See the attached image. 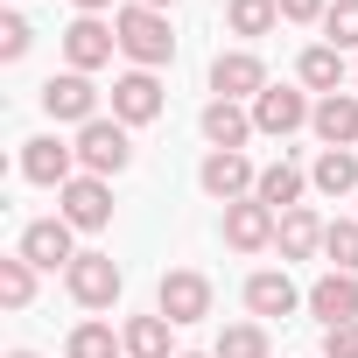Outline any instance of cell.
Masks as SVG:
<instances>
[{
    "label": "cell",
    "mask_w": 358,
    "mask_h": 358,
    "mask_svg": "<svg viewBox=\"0 0 358 358\" xmlns=\"http://www.w3.org/2000/svg\"><path fill=\"white\" fill-rule=\"evenodd\" d=\"M302 302H309V316H316L323 330H337V323H358V274H337V267H330V274H323V281H316Z\"/></svg>",
    "instance_id": "8fae6325"
},
{
    "label": "cell",
    "mask_w": 358,
    "mask_h": 358,
    "mask_svg": "<svg viewBox=\"0 0 358 358\" xmlns=\"http://www.w3.org/2000/svg\"><path fill=\"white\" fill-rule=\"evenodd\" d=\"M78 162H85V176H120L127 162H134V141H127V127L120 120H92V127H78Z\"/></svg>",
    "instance_id": "7a4b0ae2"
},
{
    "label": "cell",
    "mask_w": 358,
    "mask_h": 358,
    "mask_svg": "<svg viewBox=\"0 0 358 358\" xmlns=\"http://www.w3.org/2000/svg\"><path fill=\"white\" fill-rule=\"evenodd\" d=\"M169 316H134L127 330H120V344H127V358H169Z\"/></svg>",
    "instance_id": "603a6c76"
},
{
    "label": "cell",
    "mask_w": 358,
    "mask_h": 358,
    "mask_svg": "<svg viewBox=\"0 0 358 358\" xmlns=\"http://www.w3.org/2000/svg\"><path fill=\"white\" fill-rule=\"evenodd\" d=\"M211 92H218V99H232V106H239V99H260V92H267L260 57H253V50H225V57L211 64Z\"/></svg>",
    "instance_id": "4fadbf2b"
},
{
    "label": "cell",
    "mask_w": 358,
    "mask_h": 358,
    "mask_svg": "<svg viewBox=\"0 0 358 358\" xmlns=\"http://www.w3.org/2000/svg\"><path fill=\"white\" fill-rule=\"evenodd\" d=\"M309 113H316V106H309L302 92H288V85H267V92L253 99V127H260V134H274V141H281V134H295V127H309Z\"/></svg>",
    "instance_id": "5bb4252c"
},
{
    "label": "cell",
    "mask_w": 358,
    "mask_h": 358,
    "mask_svg": "<svg viewBox=\"0 0 358 358\" xmlns=\"http://www.w3.org/2000/svg\"><path fill=\"white\" fill-rule=\"evenodd\" d=\"M8 358H36V351H8Z\"/></svg>",
    "instance_id": "e575fe53"
},
{
    "label": "cell",
    "mask_w": 358,
    "mask_h": 358,
    "mask_svg": "<svg viewBox=\"0 0 358 358\" xmlns=\"http://www.w3.org/2000/svg\"><path fill=\"white\" fill-rule=\"evenodd\" d=\"M57 218L64 225H78V232H99V225H113V190H106V176H71V183L57 190Z\"/></svg>",
    "instance_id": "277c9868"
},
{
    "label": "cell",
    "mask_w": 358,
    "mask_h": 358,
    "mask_svg": "<svg viewBox=\"0 0 358 358\" xmlns=\"http://www.w3.org/2000/svg\"><path fill=\"white\" fill-rule=\"evenodd\" d=\"M274 211L260 204V197H239V204H225V246L232 253H260V246H274Z\"/></svg>",
    "instance_id": "30bf717a"
},
{
    "label": "cell",
    "mask_w": 358,
    "mask_h": 358,
    "mask_svg": "<svg viewBox=\"0 0 358 358\" xmlns=\"http://www.w3.org/2000/svg\"><path fill=\"white\" fill-rule=\"evenodd\" d=\"M113 50H120V36L99 22V15H78L71 29H64V57H71V71H99V64H113Z\"/></svg>",
    "instance_id": "52a82bcc"
},
{
    "label": "cell",
    "mask_w": 358,
    "mask_h": 358,
    "mask_svg": "<svg viewBox=\"0 0 358 358\" xmlns=\"http://www.w3.org/2000/svg\"><path fill=\"white\" fill-rule=\"evenodd\" d=\"M64 351H71V358H120V351H127V344H120V337H113V323H78V330H71V344H64Z\"/></svg>",
    "instance_id": "484cf974"
},
{
    "label": "cell",
    "mask_w": 358,
    "mask_h": 358,
    "mask_svg": "<svg viewBox=\"0 0 358 358\" xmlns=\"http://www.w3.org/2000/svg\"><path fill=\"white\" fill-rule=\"evenodd\" d=\"M323 358H358V323H337V330H323Z\"/></svg>",
    "instance_id": "4dcf8cb0"
},
{
    "label": "cell",
    "mask_w": 358,
    "mask_h": 358,
    "mask_svg": "<svg viewBox=\"0 0 358 358\" xmlns=\"http://www.w3.org/2000/svg\"><path fill=\"white\" fill-rule=\"evenodd\" d=\"M211 358H267V330L260 323H225Z\"/></svg>",
    "instance_id": "4316f807"
},
{
    "label": "cell",
    "mask_w": 358,
    "mask_h": 358,
    "mask_svg": "<svg viewBox=\"0 0 358 358\" xmlns=\"http://www.w3.org/2000/svg\"><path fill=\"white\" fill-rule=\"evenodd\" d=\"M43 113H50V120H78V127H92V120H99V92H92V78H85V71L50 78V85H43Z\"/></svg>",
    "instance_id": "ba28073f"
},
{
    "label": "cell",
    "mask_w": 358,
    "mask_h": 358,
    "mask_svg": "<svg viewBox=\"0 0 358 358\" xmlns=\"http://www.w3.org/2000/svg\"><path fill=\"white\" fill-rule=\"evenodd\" d=\"M225 22H232V36H267L281 22V0H225Z\"/></svg>",
    "instance_id": "cb8c5ba5"
},
{
    "label": "cell",
    "mask_w": 358,
    "mask_h": 358,
    "mask_svg": "<svg viewBox=\"0 0 358 358\" xmlns=\"http://www.w3.org/2000/svg\"><path fill=\"white\" fill-rule=\"evenodd\" d=\"M330 8H323V0H281V22H323Z\"/></svg>",
    "instance_id": "1f68e13d"
},
{
    "label": "cell",
    "mask_w": 358,
    "mask_h": 358,
    "mask_svg": "<svg viewBox=\"0 0 358 358\" xmlns=\"http://www.w3.org/2000/svg\"><path fill=\"white\" fill-rule=\"evenodd\" d=\"M141 8H176V0H141Z\"/></svg>",
    "instance_id": "836d02e7"
},
{
    "label": "cell",
    "mask_w": 358,
    "mask_h": 358,
    "mask_svg": "<svg viewBox=\"0 0 358 358\" xmlns=\"http://www.w3.org/2000/svg\"><path fill=\"white\" fill-rule=\"evenodd\" d=\"M295 302H302V295H295L288 274H253V281H246V309H253V316H295Z\"/></svg>",
    "instance_id": "7402d4cb"
},
{
    "label": "cell",
    "mask_w": 358,
    "mask_h": 358,
    "mask_svg": "<svg viewBox=\"0 0 358 358\" xmlns=\"http://www.w3.org/2000/svg\"><path fill=\"white\" fill-rule=\"evenodd\" d=\"M99 8H113V0H78V15H99Z\"/></svg>",
    "instance_id": "d6a6232c"
},
{
    "label": "cell",
    "mask_w": 358,
    "mask_h": 358,
    "mask_svg": "<svg viewBox=\"0 0 358 358\" xmlns=\"http://www.w3.org/2000/svg\"><path fill=\"white\" fill-rule=\"evenodd\" d=\"M113 36H120V50H127L141 71H155V64H169V57H176L169 15H162V8H141V0H127V8L113 15Z\"/></svg>",
    "instance_id": "6da1fadb"
},
{
    "label": "cell",
    "mask_w": 358,
    "mask_h": 358,
    "mask_svg": "<svg viewBox=\"0 0 358 358\" xmlns=\"http://www.w3.org/2000/svg\"><path fill=\"white\" fill-rule=\"evenodd\" d=\"M155 316H169V323H204V316H211V281H204L197 267L162 274V288H155Z\"/></svg>",
    "instance_id": "3957f363"
},
{
    "label": "cell",
    "mask_w": 358,
    "mask_h": 358,
    "mask_svg": "<svg viewBox=\"0 0 358 358\" xmlns=\"http://www.w3.org/2000/svg\"><path fill=\"white\" fill-rule=\"evenodd\" d=\"M309 183H316L323 197H351V190H358V155H351V148H323L316 169H309Z\"/></svg>",
    "instance_id": "ffe728a7"
},
{
    "label": "cell",
    "mask_w": 358,
    "mask_h": 358,
    "mask_svg": "<svg viewBox=\"0 0 358 358\" xmlns=\"http://www.w3.org/2000/svg\"><path fill=\"white\" fill-rule=\"evenodd\" d=\"M323 36L337 50H358V0H330V15H323Z\"/></svg>",
    "instance_id": "f1b7e54d"
},
{
    "label": "cell",
    "mask_w": 358,
    "mask_h": 358,
    "mask_svg": "<svg viewBox=\"0 0 358 358\" xmlns=\"http://www.w3.org/2000/svg\"><path fill=\"white\" fill-rule=\"evenodd\" d=\"M0 57H8V64H22V57H29V22H22V15L0 22Z\"/></svg>",
    "instance_id": "f546056e"
},
{
    "label": "cell",
    "mask_w": 358,
    "mask_h": 358,
    "mask_svg": "<svg viewBox=\"0 0 358 358\" xmlns=\"http://www.w3.org/2000/svg\"><path fill=\"white\" fill-rule=\"evenodd\" d=\"M64 281H71V295H78L85 309H113V302H120V267H113V253H78V260L64 267Z\"/></svg>",
    "instance_id": "5b68a950"
},
{
    "label": "cell",
    "mask_w": 358,
    "mask_h": 358,
    "mask_svg": "<svg viewBox=\"0 0 358 358\" xmlns=\"http://www.w3.org/2000/svg\"><path fill=\"white\" fill-rule=\"evenodd\" d=\"M22 176H29V183H43V190H64L71 176H78V148H64L57 134H43V141L22 148Z\"/></svg>",
    "instance_id": "7c38bea8"
},
{
    "label": "cell",
    "mask_w": 358,
    "mask_h": 358,
    "mask_svg": "<svg viewBox=\"0 0 358 358\" xmlns=\"http://www.w3.org/2000/svg\"><path fill=\"white\" fill-rule=\"evenodd\" d=\"M323 218L309 211V204H295V211H281V225H274V246H281V260H309V253H323Z\"/></svg>",
    "instance_id": "e0dca14e"
},
{
    "label": "cell",
    "mask_w": 358,
    "mask_h": 358,
    "mask_svg": "<svg viewBox=\"0 0 358 358\" xmlns=\"http://www.w3.org/2000/svg\"><path fill=\"white\" fill-rule=\"evenodd\" d=\"M295 78H302L309 92H323V99H330V92L344 85V50H337V43H316V50H302Z\"/></svg>",
    "instance_id": "44dd1931"
},
{
    "label": "cell",
    "mask_w": 358,
    "mask_h": 358,
    "mask_svg": "<svg viewBox=\"0 0 358 358\" xmlns=\"http://www.w3.org/2000/svg\"><path fill=\"white\" fill-rule=\"evenodd\" d=\"M183 358H197V351H183Z\"/></svg>",
    "instance_id": "d590c367"
},
{
    "label": "cell",
    "mask_w": 358,
    "mask_h": 358,
    "mask_svg": "<svg viewBox=\"0 0 358 358\" xmlns=\"http://www.w3.org/2000/svg\"><path fill=\"white\" fill-rule=\"evenodd\" d=\"M302 183H309V176H302L295 162H267V169H260V183H253V197L281 218V211H295V204H302Z\"/></svg>",
    "instance_id": "d6986e66"
},
{
    "label": "cell",
    "mask_w": 358,
    "mask_h": 358,
    "mask_svg": "<svg viewBox=\"0 0 358 358\" xmlns=\"http://www.w3.org/2000/svg\"><path fill=\"white\" fill-rule=\"evenodd\" d=\"M323 260H330L337 274H358V218H337V225L323 232Z\"/></svg>",
    "instance_id": "d4e9b609"
},
{
    "label": "cell",
    "mask_w": 358,
    "mask_h": 358,
    "mask_svg": "<svg viewBox=\"0 0 358 358\" xmlns=\"http://www.w3.org/2000/svg\"><path fill=\"white\" fill-rule=\"evenodd\" d=\"M29 295H36V267L15 253V260H0V302L8 309H29Z\"/></svg>",
    "instance_id": "83f0119b"
},
{
    "label": "cell",
    "mask_w": 358,
    "mask_h": 358,
    "mask_svg": "<svg viewBox=\"0 0 358 358\" xmlns=\"http://www.w3.org/2000/svg\"><path fill=\"white\" fill-rule=\"evenodd\" d=\"M253 134H260V127H253L246 106H232V99H211V106H204V141H211V148H232V155H239Z\"/></svg>",
    "instance_id": "ac0fdd59"
},
{
    "label": "cell",
    "mask_w": 358,
    "mask_h": 358,
    "mask_svg": "<svg viewBox=\"0 0 358 358\" xmlns=\"http://www.w3.org/2000/svg\"><path fill=\"white\" fill-rule=\"evenodd\" d=\"M309 127H316L323 148H351V141H358V92H330V99H316Z\"/></svg>",
    "instance_id": "2e32d148"
},
{
    "label": "cell",
    "mask_w": 358,
    "mask_h": 358,
    "mask_svg": "<svg viewBox=\"0 0 358 358\" xmlns=\"http://www.w3.org/2000/svg\"><path fill=\"white\" fill-rule=\"evenodd\" d=\"M113 120H120V127H148V120H162V85H155V71H127V78H113Z\"/></svg>",
    "instance_id": "9c48e42d"
},
{
    "label": "cell",
    "mask_w": 358,
    "mask_h": 358,
    "mask_svg": "<svg viewBox=\"0 0 358 358\" xmlns=\"http://www.w3.org/2000/svg\"><path fill=\"white\" fill-rule=\"evenodd\" d=\"M197 183H204L218 204H239V197H253L260 169H253L246 155H232V148H211V155H204V169H197Z\"/></svg>",
    "instance_id": "8992f818"
},
{
    "label": "cell",
    "mask_w": 358,
    "mask_h": 358,
    "mask_svg": "<svg viewBox=\"0 0 358 358\" xmlns=\"http://www.w3.org/2000/svg\"><path fill=\"white\" fill-rule=\"evenodd\" d=\"M71 232H78V225H64V218H36V225L22 232V260H29V267H71V260H78Z\"/></svg>",
    "instance_id": "9a60e30c"
}]
</instances>
